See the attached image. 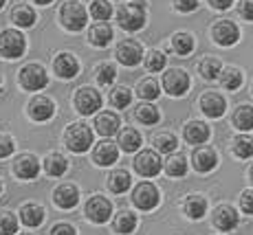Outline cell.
<instances>
[{
    "label": "cell",
    "mask_w": 253,
    "mask_h": 235,
    "mask_svg": "<svg viewBox=\"0 0 253 235\" xmlns=\"http://www.w3.org/2000/svg\"><path fill=\"white\" fill-rule=\"evenodd\" d=\"M88 20V11L80 0H66L60 7V24L71 33H80L86 27Z\"/></svg>",
    "instance_id": "6da1fadb"
},
{
    "label": "cell",
    "mask_w": 253,
    "mask_h": 235,
    "mask_svg": "<svg viewBox=\"0 0 253 235\" xmlns=\"http://www.w3.org/2000/svg\"><path fill=\"white\" fill-rule=\"evenodd\" d=\"M27 51V38L18 29H2L0 31V57L2 60H18Z\"/></svg>",
    "instance_id": "7a4b0ae2"
},
{
    "label": "cell",
    "mask_w": 253,
    "mask_h": 235,
    "mask_svg": "<svg viewBox=\"0 0 253 235\" xmlns=\"http://www.w3.org/2000/svg\"><path fill=\"white\" fill-rule=\"evenodd\" d=\"M117 22L124 31L128 33H134L139 29L145 27V7L143 2H130V4H124V7L117 11Z\"/></svg>",
    "instance_id": "3957f363"
},
{
    "label": "cell",
    "mask_w": 253,
    "mask_h": 235,
    "mask_svg": "<svg viewBox=\"0 0 253 235\" xmlns=\"http://www.w3.org/2000/svg\"><path fill=\"white\" fill-rule=\"evenodd\" d=\"M64 143L75 154L88 152L92 145V130L86 123H71L64 132Z\"/></svg>",
    "instance_id": "277c9868"
},
{
    "label": "cell",
    "mask_w": 253,
    "mask_h": 235,
    "mask_svg": "<svg viewBox=\"0 0 253 235\" xmlns=\"http://www.w3.org/2000/svg\"><path fill=\"white\" fill-rule=\"evenodd\" d=\"M18 84L29 92H38L42 88H46L48 84V75L44 71V66L40 64H27L18 71Z\"/></svg>",
    "instance_id": "5b68a950"
},
{
    "label": "cell",
    "mask_w": 253,
    "mask_h": 235,
    "mask_svg": "<svg viewBox=\"0 0 253 235\" xmlns=\"http://www.w3.org/2000/svg\"><path fill=\"white\" fill-rule=\"evenodd\" d=\"M73 106L80 115L84 117H90L95 115L97 110L101 108V95L90 86H84V88H77L75 90V97H73Z\"/></svg>",
    "instance_id": "8992f818"
},
{
    "label": "cell",
    "mask_w": 253,
    "mask_h": 235,
    "mask_svg": "<svg viewBox=\"0 0 253 235\" xmlns=\"http://www.w3.org/2000/svg\"><path fill=\"white\" fill-rule=\"evenodd\" d=\"M192 81H189V75L183 71V68H169L163 75V88L165 92H169L172 97H183L185 92L189 90Z\"/></svg>",
    "instance_id": "52a82bcc"
},
{
    "label": "cell",
    "mask_w": 253,
    "mask_h": 235,
    "mask_svg": "<svg viewBox=\"0 0 253 235\" xmlns=\"http://www.w3.org/2000/svg\"><path fill=\"white\" fill-rule=\"evenodd\" d=\"M27 115L31 117L33 121H38V123H44V121L53 119V115H55V104H53L51 97L36 95L27 104Z\"/></svg>",
    "instance_id": "ba28073f"
},
{
    "label": "cell",
    "mask_w": 253,
    "mask_h": 235,
    "mask_svg": "<svg viewBox=\"0 0 253 235\" xmlns=\"http://www.w3.org/2000/svg\"><path fill=\"white\" fill-rule=\"evenodd\" d=\"M134 169H137L141 176H145V178L157 176L159 171L163 169V160H161V156H159V152H152V150L139 152V156L134 158Z\"/></svg>",
    "instance_id": "9c48e42d"
},
{
    "label": "cell",
    "mask_w": 253,
    "mask_h": 235,
    "mask_svg": "<svg viewBox=\"0 0 253 235\" xmlns=\"http://www.w3.org/2000/svg\"><path fill=\"white\" fill-rule=\"evenodd\" d=\"M211 38L220 46H233V44L240 40V29L231 20H218L211 27Z\"/></svg>",
    "instance_id": "30bf717a"
},
{
    "label": "cell",
    "mask_w": 253,
    "mask_h": 235,
    "mask_svg": "<svg viewBox=\"0 0 253 235\" xmlns=\"http://www.w3.org/2000/svg\"><path fill=\"white\" fill-rule=\"evenodd\" d=\"M115 57L121 62L124 66H137L143 60V46L137 40H124L117 46Z\"/></svg>",
    "instance_id": "8fae6325"
},
{
    "label": "cell",
    "mask_w": 253,
    "mask_h": 235,
    "mask_svg": "<svg viewBox=\"0 0 253 235\" xmlns=\"http://www.w3.org/2000/svg\"><path fill=\"white\" fill-rule=\"evenodd\" d=\"M132 202L137 204L141 211H150L159 204V189L152 183H141L134 187L132 194Z\"/></svg>",
    "instance_id": "7c38bea8"
},
{
    "label": "cell",
    "mask_w": 253,
    "mask_h": 235,
    "mask_svg": "<svg viewBox=\"0 0 253 235\" xmlns=\"http://www.w3.org/2000/svg\"><path fill=\"white\" fill-rule=\"evenodd\" d=\"M86 215H88L90 222L104 224V222H108L110 215H113V204L106 198H101V196H92L88 202H86Z\"/></svg>",
    "instance_id": "4fadbf2b"
},
{
    "label": "cell",
    "mask_w": 253,
    "mask_h": 235,
    "mask_svg": "<svg viewBox=\"0 0 253 235\" xmlns=\"http://www.w3.org/2000/svg\"><path fill=\"white\" fill-rule=\"evenodd\" d=\"M53 71L60 79H73L80 73V62L73 53H57L53 60Z\"/></svg>",
    "instance_id": "5bb4252c"
},
{
    "label": "cell",
    "mask_w": 253,
    "mask_h": 235,
    "mask_svg": "<svg viewBox=\"0 0 253 235\" xmlns=\"http://www.w3.org/2000/svg\"><path fill=\"white\" fill-rule=\"evenodd\" d=\"M201 110L205 112L209 119H220L227 110V99L222 95H218V92L209 90L201 97Z\"/></svg>",
    "instance_id": "9a60e30c"
},
{
    "label": "cell",
    "mask_w": 253,
    "mask_h": 235,
    "mask_svg": "<svg viewBox=\"0 0 253 235\" xmlns=\"http://www.w3.org/2000/svg\"><path fill=\"white\" fill-rule=\"evenodd\" d=\"M13 171H16L18 178L33 180V178H38V174H40V160H38L33 154H22V156H18L16 163H13Z\"/></svg>",
    "instance_id": "2e32d148"
},
{
    "label": "cell",
    "mask_w": 253,
    "mask_h": 235,
    "mask_svg": "<svg viewBox=\"0 0 253 235\" xmlns=\"http://www.w3.org/2000/svg\"><path fill=\"white\" fill-rule=\"evenodd\" d=\"M117 158H119V148L113 141H101L92 152V160L97 165H101V167H108V165L117 163Z\"/></svg>",
    "instance_id": "e0dca14e"
},
{
    "label": "cell",
    "mask_w": 253,
    "mask_h": 235,
    "mask_svg": "<svg viewBox=\"0 0 253 235\" xmlns=\"http://www.w3.org/2000/svg\"><path fill=\"white\" fill-rule=\"evenodd\" d=\"M53 202L60 209H73L80 202V192L73 185H60V187L53 192Z\"/></svg>",
    "instance_id": "ac0fdd59"
},
{
    "label": "cell",
    "mask_w": 253,
    "mask_h": 235,
    "mask_svg": "<svg viewBox=\"0 0 253 235\" xmlns=\"http://www.w3.org/2000/svg\"><path fill=\"white\" fill-rule=\"evenodd\" d=\"M192 163H194V169L196 171L207 174V171H211L218 165V156L211 148H198L192 156Z\"/></svg>",
    "instance_id": "d6986e66"
},
{
    "label": "cell",
    "mask_w": 253,
    "mask_h": 235,
    "mask_svg": "<svg viewBox=\"0 0 253 235\" xmlns=\"http://www.w3.org/2000/svg\"><path fill=\"white\" fill-rule=\"evenodd\" d=\"M213 224L220 231H233L238 227V211L233 207H229V204L218 207L216 213H213Z\"/></svg>",
    "instance_id": "ffe728a7"
},
{
    "label": "cell",
    "mask_w": 253,
    "mask_h": 235,
    "mask_svg": "<svg viewBox=\"0 0 253 235\" xmlns=\"http://www.w3.org/2000/svg\"><path fill=\"white\" fill-rule=\"evenodd\" d=\"M38 20V16H36V9L31 7V4H16V7L11 9V22L16 24V27H20V29H29V27H33Z\"/></svg>",
    "instance_id": "44dd1931"
},
{
    "label": "cell",
    "mask_w": 253,
    "mask_h": 235,
    "mask_svg": "<svg viewBox=\"0 0 253 235\" xmlns=\"http://www.w3.org/2000/svg\"><path fill=\"white\" fill-rule=\"evenodd\" d=\"M121 128V119L115 112H99L95 117V130L104 136H113L117 134V130Z\"/></svg>",
    "instance_id": "7402d4cb"
},
{
    "label": "cell",
    "mask_w": 253,
    "mask_h": 235,
    "mask_svg": "<svg viewBox=\"0 0 253 235\" xmlns=\"http://www.w3.org/2000/svg\"><path fill=\"white\" fill-rule=\"evenodd\" d=\"M110 40H113V27L106 22H97L90 27L88 31V42L92 44V46L97 48H106L110 44Z\"/></svg>",
    "instance_id": "603a6c76"
},
{
    "label": "cell",
    "mask_w": 253,
    "mask_h": 235,
    "mask_svg": "<svg viewBox=\"0 0 253 235\" xmlns=\"http://www.w3.org/2000/svg\"><path fill=\"white\" fill-rule=\"evenodd\" d=\"M209 134H211V130H209V125L201 123V121H192V123H187L183 128V136L187 143L192 145H201L205 143V141L209 139Z\"/></svg>",
    "instance_id": "cb8c5ba5"
},
{
    "label": "cell",
    "mask_w": 253,
    "mask_h": 235,
    "mask_svg": "<svg viewBox=\"0 0 253 235\" xmlns=\"http://www.w3.org/2000/svg\"><path fill=\"white\" fill-rule=\"evenodd\" d=\"M20 220L29 229L40 227V224L44 222V209H42L40 204H24L20 209Z\"/></svg>",
    "instance_id": "d4e9b609"
},
{
    "label": "cell",
    "mask_w": 253,
    "mask_h": 235,
    "mask_svg": "<svg viewBox=\"0 0 253 235\" xmlns=\"http://www.w3.org/2000/svg\"><path fill=\"white\" fill-rule=\"evenodd\" d=\"M134 119L143 125H157L159 121H161V112L152 104H139L134 108Z\"/></svg>",
    "instance_id": "484cf974"
},
{
    "label": "cell",
    "mask_w": 253,
    "mask_h": 235,
    "mask_svg": "<svg viewBox=\"0 0 253 235\" xmlns=\"http://www.w3.org/2000/svg\"><path fill=\"white\" fill-rule=\"evenodd\" d=\"M130 185H132V178H130V174L126 169H117L113 174L108 176V187L113 194H124L130 189Z\"/></svg>",
    "instance_id": "4316f807"
},
{
    "label": "cell",
    "mask_w": 253,
    "mask_h": 235,
    "mask_svg": "<svg viewBox=\"0 0 253 235\" xmlns=\"http://www.w3.org/2000/svg\"><path fill=\"white\" fill-rule=\"evenodd\" d=\"M141 143H143V139H141V134L134 128H126V130H121V134H119V145H121V150L124 152H137L141 148Z\"/></svg>",
    "instance_id": "83f0119b"
},
{
    "label": "cell",
    "mask_w": 253,
    "mask_h": 235,
    "mask_svg": "<svg viewBox=\"0 0 253 235\" xmlns=\"http://www.w3.org/2000/svg\"><path fill=\"white\" fill-rule=\"evenodd\" d=\"M220 71H222V64H220V60H216V57H203L201 64H198V73H201V77L207 81L218 79Z\"/></svg>",
    "instance_id": "f1b7e54d"
},
{
    "label": "cell",
    "mask_w": 253,
    "mask_h": 235,
    "mask_svg": "<svg viewBox=\"0 0 253 235\" xmlns=\"http://www.w3.org/2000/svg\"><path fill=\"white\" fill-rule=\"evenodd\" d=\"M194 36L192 33H174L172 38V51L176 53V55H189V53L194 51Z\"/></svg>",
    "instance_id": "f546056e"
},
{
    "label": "cell",
    "mask_w": 253,
    "mask_h": 235,
    "mask_svg": "<svg viewBox=\"0 0 253 235\" xmlns=\"http://www.w3.org/2000/svg\"><path fill=\"white\" fill-rule=\"evenodd\" d=\"M134 227H137V215H132L130 211H121V213H117L115 224H113L115 233H119V235H128V233H132V231H134Z\"/></svg>",
    "instance_id": "4dcf8cb0"
},
{
    "label": "cell",
    "mask_w": 253,
    "mask_h": 235,
    "mask_svg": "<svg viewBox=\"0 0 253 235\" xmlns=\"http://www.w3.org/2000/svg\"><path fill=\"white\" fill-rule=\"evenodd\" d=\"M233 125L238 130H253V106H238L233 112Z\"/></svg>",
    "instance_id": "1f68e13d"
},
{
    "label": "cell",
    "mask_w": 253,
    "mask_h": 235,
    "mask_svg": "<svg viewBox=\"0 0 253 235\" xmlns=\"http://www.w3.org/2000/svg\"><path fill=\"white\" fill-rule=\"evenodd\" d=\"M220 81H222V86L227 88V90H238V88L242 86V71H238V68H233V66H227V68H222L220 71Z\"/></svg>",
    "instance_id": "d6a6232c"
},
{
    "label": "cell",
    "mask_w": 253,
    "mask_h": 235,
    "mask_svg": "<svg viewBox=\"0 0 253 235\" xmlns=\"http://www.w3.org/2000/svg\"><path fill=\"white\" fill-rule=\"evenodd\" d=\"M137 95L141 97V99H145V101H154L159 95H161V86H159V81L154 79V77H148V79L139 81Z\"/></svg>",
    "instance_id": "836d02e7"
},
{
    "label": "cell",
    "mask_w": 253,
    "mask_h": 235,
    "mask_svg": "<svg viewBox=\"0 0 253 235\" xmlns=\"http://www.w3.org/2000/svg\"><path fill=\"white\" fill-rule=\"evenodd\" d=\"M44 169L48 176H62L66 169H69V160L62 154H48L44 160Z\"/></svg>",
    "instance_id": "e575fe53"
},
{
    "label": "cell",
    "mask_w": 253,
    "mask_h": 235,
    "mask_svg": "<svg viewBox=\"0 0 253 235\" xmlns=\"http://www.w3.org/2000/svg\"><path fill=\"white\" fill-rule=\"evenodd\" d=\"M165 171H168V176L181 178V176H185V171H187V158L181 154H172L165 160Z\"/></svg>",
    "instance_id": "d590c367"
},
{
    "label": "cell",
    "mask_w": 253,
    "mask_h": 235,
    "mask_svg": "<svg viewBox=\"0 0 253 235\" xmlns=\"http://www.w3.org/2000/svg\"><path fill=\"white\" fill-rule=\"evenodd\" d=\"M88 13L97 22H106L108 18H113V4L108 0H92Z\"/></svg>",
    "instance_id": "8d00e7d4"
},
{
    "label": "cell",
    "mask_w": 253,
    "mask_h": 235,
    "mask_svg": "<svg viewBox=\"0 0 253 235\" xmlns=\"http://www.w3.org/2000/svg\"><path fill=\"white\" fill-rule=\"evenodd\" d=\"M110 104H113L117 110H124V108H128L132 104V92H130V88L126 86H117L110 90Z\"/></svg>",
    "instance_id": "74e56055"
},
{
    "label": "cell",
    "mask_w": 253,
    "mask_h": 235,
    "mask_svg": "<svg viewBox=\"0 0 253 235\" xmlns=\"http://www.w3.org/2000/svg\"><path fill=\"white\" fill-rule=\"evenodd\" d=\"M95 79L99 81L101 86H108L117 79V68L110 62H101V64L95 66Z\"/></svg>",
    "instance_id": "f35d334b"
},
{
    "label": "cell",
    "mask_w": 253,
    "mask_h": 235,
    "mask_svg": "<svg viewBox=\"0 0 253 235\" xmlns=\"http://www.w3.org/2000/svg\"><path fill=\"white\" fill-rule=\"evenodd\" d=\"M205 211H207L205 198H201V196H192V198H187V202H185V213H187L192 220H201L203 215H205Z\"/></svg>",
    "instance_id": "ab89813d"
},
{
    "label": "cell",
    "mask_w": 253,
    "mask_h": 235,
    "mask_svg": "<svg viewBox=\"0 0 253 235\" xmlns=\"http://www.w3.org/2000/svg\"><path fill=\"white\" fill-rule=\"evenodd\" d=\"M152 143H154V148H157L159 152H163V154H172V152L176 150L178 141H176V136H174V134H169V132H163V134L154 136Z\"/></svg>",
    "instance_id": "60d3db41"
},
{
    "label": "cell",
    "mask_w": 253,
    "mask_h": 235,
    "mask_svg": "<svg viewBox=\"0 0 253 235\" xmlns=\"http://www.w3.org/2000/svg\"><path fill=\"white\" fill-rule=\"evenodd\" d=\"M233 154L238 158H251L253 156V139L251 136H238L233 141Z\"/></svg>",
    "instance_id": "b9f144b4"
},
{
    "label": "cell",
    "mask_w": 253,
    "mask_h": 235,
    "mask_svg": "<svg viewBox=\"0 0 253 235\" xmlns=\"http://www.w3.org/2000/svg\"><path fill=\"white\" fill-rule=\"evenodd\" d=\"M165 64H168V57H165L161 51H150L148 57H145V68H148V73H161Z\"/></svg>",
    "instance_id": "7bdbcfd3"
},
{
    "label": "cell",
    "mask_w": 253,
    "mask_h": 235,
    "mask_svg": "<svg viewBox=\"0 0 253 235\" xmlns=\"http://www.w3.org/2000/svg\"><path fill=\"white\" fill-rule=\"evenodd\" d=\"M18 233V220L13 213L2 211L0 213V235H13Z\"/></svg>",
    "instance_id": "ee69618b"
},
{
    "label": "cell",
    "mask_w": 253,
    "mask_h": 235,
    "mask_svg": "<svg viewBox=\"0 0 253 235\" xmlns=\"http://www.w3.org/2000/svg\"><path fill=\"white\" fill-rule=\"evenodd\" d=\"M13 150H16V141H13L9 134H0V158L11 156Z\"/></svg>",
    "instance_id": "f6af8a7d"
},
{
    "label": "cell",
    "mask_w": 253,
    "mask_h": 235,
    "mask_svg": "<svg viewBox=\"0 0 253 235\" xmlns=\"http://www.w3.org/2000/svg\"><path fill=\"white\" fill-rule=\"evenodd\" d=\"M238 13H240L242 20L253 22V0H240V4H238Z\"/></svg>",
    "instance_id": "bcb514c9"
},
{
    "label": "cell",
    "mask_w": 253,
    "mask_h": 235,
    "mask_svg": "<svg viewBox=\"0 0 253 235\" xmlns=\"http://www.w3.org/2000/svg\"><path fill=\"white\" fill-rule=\"evenodd\" d=\"M174 7L181 13H192L198 9V0H174Z\"/></svg>",
    "instance_id": "7dc6e473"
},
{
    "label": "cell",
    "mask_w": 253,
    "mask_h": 235,
    "mask_svg": "<svg viewBox=\"0 0 253 235\" xmlns=\"http://www.w3.org/2000/svg\"><path fill=\"white\" fill-rule=\"evenodd\" d=\"M51 235H77V231L71 224H55V227L51 229Z\"/></svg>",
    "instance_id": "c3c4849f"
},
{
    "label": "cell",
    "mask_w": 253,
    "mask_h": 235,
    "mask_svg": "<svg viewBox=\"0 0 253 235\" xmlns=\"http://www.w3.org/2000/svg\"><path fill=\"white\" fill-rule=\"evenodd\" d=\"M242 211L253 215V192H251V189L242 194Z\"/></svg>",
    "instance_id": "681fc988"
},
{
    "label": "cell",
    "mask_w": 253,
    "mask_h": 235,
    "mask_svg": "<svg viewBox=\"0 0 253 235\" xmlns=\"http://www.w3.org/2000/svg\"><path fill=\"white\" fill-rule=\"evenodd\" d=\"M209 4L213 9H218V11H225V9H229L233 4V0H209Z\"/></svg>",
    "instance_id": "f907efd6"
},
{
    "label": "cell",
    "mask_w": 253,
    "mask_h": 235,
    "mask_svg": "<svg viewBox=\"0 0 253 235\" xmlns=\"http://www.w3.org/2000/svg\"><path fill=\"white\" fill-rule=\"evenodd\" d=\"M31 2H33V4H40V7H48L53 0H31Z\"/></svg>",
    "instance_id": "816d5d0a"
},
{
    "label": "cell",
    "mask_w": 253,
    "mask_h": 235,
    "mask_svg": "<svg viewBox=\"0 0 253 235\" xmlns=\"http://www.w3.org/2000/svg\"><path fill=\"white\" fill-rule=\"evenodd\" d=\"M4 4H7V0H0V11L4 9Z\"/></svg>",
    "instance_id": "f5cc1de1"
},
{
    "label": "cell",
    "mask_w": 253,
    "mask_h": 235,
    "mask_svg": "<svg viewBox=\"0 0 253 235\" xmlns=\"http://www.w3.org/2000/svg\"><path fill=\"white\" fill-rule=\"evenodd\" d=\"M0 90H2V77H0Z\"/></svg>",
    "instance_id": "db71d44e"
},
{
    "label": "cell",
    "mask_w": 253,
    "mask_h": 235,
    "mask_svg": "<svg viewBox=\"0 0 253 235\" xmlns=\"http://www.w3.org/2000/svg\"><path fill=\"white\" fill-rule=\"evenodd\" d=\"M0 194H2V183H0Z\"/></svg>",
    "instance_id": "11a10c76"
},
{
    "label": "cell",
    "mask_w": 253,
    "mask_h": 235,
    "mask_svg": "<svg viewBox=\"0 0 253 235\" xmlns=\"http://www.w3.org/2000/svg\"><path fill=\"white\" fill-rule=\"evenodd\" d=\"M251 180H253V167H251Z\"/></svg>",
    "instance_id": "9f6ffc18"
},
{
    "label": "cell",
    "mask_w": 253,
    "mask_h": 235,
    "mask_svg": "<svg viewBox=\"0 0 253 235\" xmlns=\"http://www.w3.org/2000/svg\"><path fill=\"white\" fill-rule=\"evenodd\" d=\"M22 235H31V233H22Z\"/></svg>",
    "instance_id": "6f0895ef"
},
{
    "label": "cell",
    "mask_w": 253,
    "mask_h": 235,
    "mask_svg": "<svg viewBox=\"0 0 253 235\" xmlns=\"http://www.w3.org/2000/svg\"><path fill=\"white\" fill-rule=\"evenodd\" d=\"M251 92H253V86H251Z\"/></svg>",
    "instance_id": "680465c9"
},
{
    "label": "cell",
    "mask_w": 253,
    "mask_h": 235,
    "mask_svg": "<svg viewBox=\"0 0 253 235\" xmlns=\"http://www.w3.org/2000/svg\"><path fill=\"white\" fill-rule=\"evenodd\" d=\"M117 2H119V0H117Z\"/></svg>",
    "instance_id": "91938a15"
}]
</instances>
